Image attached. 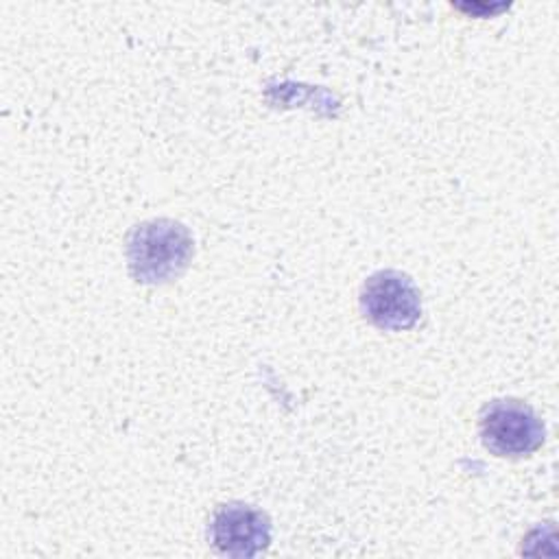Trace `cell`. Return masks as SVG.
I'll use <instances>...</instances> for the list:
<instances>
[{"label": "cell", "instance_id": "cell-2", "mask_svg": "<svg viewBox=\"0 0 559 559\" xmlns=\"http://www.w3.org/2000/svg\"><path fill=\"white\" fill-rule=\"evenodd\" d=\"M480 441L496 456H524L544 441V424L520 400H493L480 413Z\"/></svg>", "mask_w": 559, "mask_h": 559}, {"label": "cell", "instance_id": "cell-1", "mask_svg": "<svg viewBox=\"0 0 559 559\" xmlns=\"http://www.w3.org/2000/svg\"><path fill=\"white\" fill-rule=\"evenodd\" d=\"M192 258V236L175 221L159 218L138 225L127 242L129 271L135 282L164 284L181 275Z\"/></svg>", "mask_w": 559, "mask_h": 559}, {"label": "cell", "instance_id": "cell-3", "mask_svg": "<svg viewBox=\"0 0 559 559\" xmlns=\"http://www.w3.org/2000/svg\"><path fill=\"white\" fill-rule=\"evenodd\" d=\"M362 314L380 330L400 332L413 328L421 317V295L415 282L400 271H378L360 290Z\"/></svg>", "mask_w": 559, "mask_h": 559}, {"label": "cell", "instance_id": "cell-4", "mask_svg": "<svg viewBox=\"0 0 559 559\" xmlns=\"http://www.w3.org/2000/svg\"><path fill=\"white\" fill-rule=\"evenodd\" d=\"M212 546L229 557H253L271 542L269 518L249 504H221L210 520Z\"/></svg>", "mask_w": 559, "mask_h": 559}]
</instances>
